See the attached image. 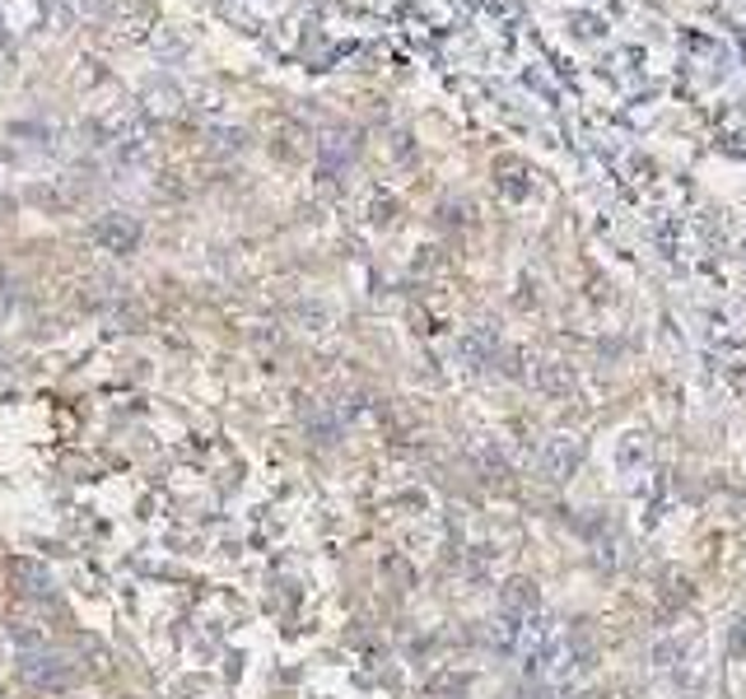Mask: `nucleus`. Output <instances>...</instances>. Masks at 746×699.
Instances as JSON below:
<instances>
[{
  "mask_svg": "<svg viewBox=\"0 0 746 699\" xmlns=\"http://www.w3.org/2000/svg\"><path fill=\"white\" fill-rule=\"evenodd\" d=\"M24 676L33 680V686L61 690L66 680H71V667H66L61 657H51V653H24Z\"/></svg>",
  "mask_w": 746,
  "mask_h": 699,
  "instance_id": "f257e3e1",
  "label": "nucleus"
}]
</instances>
